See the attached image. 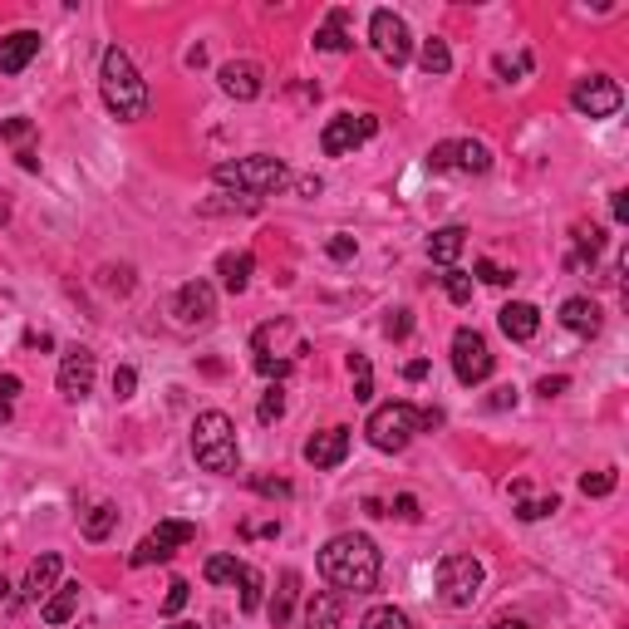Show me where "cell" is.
Returning a JSON list of instances; mask_svg holds the SVG:
<instances>
[{
  "label": "cell",
  "instance_id": "46",
  "mask_svg": "<svg viewBox=\"0 0 629 629\" xmlns=\"http://www.w3.org/2000/svg\"><path fill=\"white\" fill-rule=\"evenodd\" d=\"M566 389H571V379H566V374H556V379H541V384H536V394H541V399H556V394H566Z\"/></svg>",
  "mask_w": 629,
  "mask_h": 629
},
{
  "label": "cell",
  "instance_id": "20",
  "mask_svg": "<svg viewBox=\"0 0 629 629\" xmlns=\"http://www.w3.org/2000/svg\"><path fill=\"white\" fill-rule=\"evenodd\" d=\"M344 625V595L340 590H320L305 605V629H340Z\"/></svg>",
  "mask_w": 629,
  "mask_h": 629
},
{
  "label": "cell",
  "instance_id": "43",
  "mask_svg": "<svg viewBox=\"0 0 629 629\" xmlns=\"http://www.w3.org/2000/svg\"><path fill=\"white\" fill-rule=\"evenodd\" d=\"M133 389H138V374L123 364V369H114V394L118 399H133Z\"/></svg>",
  "mask_w": 629,
  "mask_h": 629
},
{
  "label": "cell",
  "instance_id": "18",
  "mask_svg": "<svg viewBox=\"0 0 629 629\" xmlns=\"http://www.w3.org/2000/svg\"><path fill=\"white\" fill-rule=\"evenodd\" d=\"M55 580H59V556H55V551H45L40 561H30L20 595H25V600H35V605H45V600L55 595Z\"/></svg>",
  "mask_w": 629,
  "mask_h": 629
},
{
  "label": "cell",
  "instance_id": "16",
  "mask_svg": "<svg viewBox=\"0 0 629 629\" xmlns=\"http://www.w3.org/2000/svg\"><path fill=\"white\" fill-rule=\"evenodd\" d=\"M497 325H502V335L516 344L536 340V330H541V310L531 305V300H507L502 310H497Z\"/></svg>",
  "mask_w": 629,
  "mask_h": 629
},
{
  "label": "cell",
  "instance_id": "50",
  "mask_svg": "<svg viewBox=\"0 0 629 629\" xmlns=\"http://www.w3.org/2000/svg\"><path fill=\"white\" fill-rule=\"evenodd\" d=\"M15 394H20V379H15V374H0V399L10 403Z\"/></svg>",
  "mask_w": 629,
  "mask_h": 629
},
{
  "label": "cell",
  "instance_id": "2",
  "mask_svg": "<svg viewBox=\"0 0 629 629\" xmlns=\"http://www.w3.org/2000/svg\"><path fill=\"white\" fill-rule=\"evenodd\" d=\"M99 94H104V104L118 123H138L148 114V84H143L138 64L128 59V50H118V45L104 50V59H99Z\"/></svg>",
  "mask_w": 629,
  "mask_h": 629
},
{
  "label": "cell",
  "instance_id": "27",
  "mask_svg": "<svg viewBox=\"0 0 629 629\" xmlns=\"http://www.w3.org/2000/svg\"><path fill=\"white\" fill-rule=\"evenodd\" d=\"M418 64H423L428 74H448V69H453V50H448V40H438V35L423 40V45H418Z\"/></svg>",
  "mask_w": 629,
  "mask_h": 629
},
{
  "label": "cell",
  "instance_id": "11",
  "mask_svg": "<svg viewBox=\"0 0 629 629\" xmlns=\"http://www.w3.org/2000/svg\"><path fill=\"white\" fill-rule=\"evenodd\" d=\"M620 104H625V94L605 74H590V79H580L571 89V109L585 118H610V114H620Z\"/></svg>",
  "mask_w": 629,
  "mask_h": 629
},
{
  "label": "cell",
  "instance_id": "5",
  "mask_svg": "<svg viewBox=\"0 0 629 629\" xmlns=\"http://www.w3.org/2000/svg\"><path fill=\"white\" fill-rule=\"evenodd\" d=\"M369 443L379 448V453H403L418 433H423V423H418V408L413 403H384V408H374L369 413Z\"/></svg>",
  "mask_w": 629,
  "mask_h": 629
},
{
  "label": "cell",
  "instance_id": "23",
  "mask_svg": "<svg viewBox=\"0 0 629 629\" xmlns=\"http://www.w3.org/2000/svg\"><path fill=\"white\" fill-rule=\"evenodd\" d=\"M79 580H69V585H55V595L40 605V615H45V625H69L74 620V610H79Z\"/></svg>",
  "mask_w": 629,
  "mask_h": 629
},
{
  "label": "cell",
  "instance_id": "38",
  "mask_svg": "<svg viewBox=\"0 0 629 629\" xmlns=\"http://www.w3.org/2000/svg\"><path fill=\"white\" fill-rule=\"evenodd\" d=\"M325 251H330V261H354V251H359V246H354V236L335 231V236L325 241Z\"/></svg>",
  "mask_w": 629,
  "mask_h": 629
},
{
  "label": "cell",
  "instance_id": "21",
  "mask_svg": "<svg viewBox=\"0 0 629 629\" xmlns=\"http://www.w3.org/2000/svg\"><path fill=\"white\" fill-rule=\"evenodd\" d=\"M487 168H492L487 143H477V138H458V143H448V172H487Z\"/></svg>",
  "mask_w": 629,
  "mask_h": 629
},
{
  "label": "cell",
  "instance_id": "32",
  "mask_svg": "<svg viewBox=\"0 0 629 629\" xmlns=\"http://www.w3.org/2000/svg\"><path fill=\"white\" fill-rule=\"evenodd\" d=\"M261 590H266L261 571H256V566H241V610H246V615L261 610Z\"/></svg>",
  "mask_w": 629,
  "mask_h": 629
},
{
  "label": "cell",
  "instance_id": "48",
  "mask_svg": "<svg viewBox=\"0 0 629 629\" xmlns=\"http://www.w3.org/2000/svg\"><path fill=\"white\" fill-rule=\"evenodd\" d=\"M516 403V389L507 384V389H492V399H487V408H512Z\"/></svg>",
  "mask_w": 629,
  "mask_h": 629
},
{
  "label": "cell",
  "instance_id": "13",
  "mask_svg": "<svg viewBox=\"0 0 629 629\" xmlns=\"http://www.w3.org/2000/svg\"><path fill=\"white\" fill-rule=\"evenodd\" d=\"M212 315H217V290L207 286V281H187V286L172 295V320L177 325H212Z\"/></svg>",
  "mask_w": 629,
  "mask_h": 629
},
{
  "label": "cell",
  "instance_id": "40",
  "mask_svg": "<svg viewBox=\"0 0 629 629\" xmlns=\"http://www.w3.org/2000/svg\"><path fill=\"white\" fill-rule=\"evenodd\" d=\"M251 487H256L261 497H290V492H295L286 477H251Z\"/></svg>",
  "mask_w": 629,
  "mask_h": 629
},
{
  "label": "cell",
  "instance_id": "14",
  "mask_svg": "<svg viewBox=\"0 0 629 629\" xmlns=\"http://www.w3.org/2000/svg\"><path fill=\"white\" fill-rule=\"evenodd\" d=\"M217 79H222V89H227L231 99H241V104H251L261 94V84H266V74H261L256 59H231V64L217 69Z\"/></svg>",
  "mask_w": 629,
  "mask_h": 629
},
{
  "label": "cell",
  "instance_id": "35",
  "mask_svg": "<svg viewBox=\"0 0 629 629\" xmlns=\"http://www.w3.org/2000/svg\"><path fill=\"white\" fill-rule=\"evenodd\" d=\"M580 492H585V497H610V492H615V472H585V477H580Z\"/></svg>",
  "mask_w": 629,
  "mask_h": 629
},
{
  "label": "cell",
  "instance_id": "28",
  "mask_svg": "<svg viewBox=\"0 0 629 629\" xmlns=\"http://www.w3.org/2000/svg\"><path fill=\"white\" fill-rule=\"evenodd\" d=\"M295 595H300V575L286 571V575H281V590H276V600H271V620H276V625H286V620H290V605H295Z\"/></svg>",
  "mask_w": 629,
  "mask_h": 629
},
{
  "label": "cell",
  "instance_id": "34",
  "mask_svg": "<svg viewBox=\"0 0 629 629\" xmlns=\"http://www.w3.org/2000/svg\"><path fill=\"white\" fill-rule=\"evenodd\" d=\"M551 512H561L556 497H521V507H516L521 521H541V516H551Z\"/></svg>",
  "mask_w": 629,
  "mask_h": 629
},
{
  "label": "cell",
  "instance_id": "49",
  "mask_svg": "<svg viewBox=\"0 0 629 629\" xmlns=\"http://www.w3.org/2000/svg\"><path fill=\"white\" fill-rule=\"evenodd\" d=\"M610 212H615V222H629V192H615Z\"/></svg>",
  "mask_w": 629,
  "mask_h": 629
},
{
  "label": "cell",
  "instance_id": "25",
  "mask_svg": "<svg viewBox=\"0 0 629 629\" xmlns=\"http://www.w3.org/2000/svg\"><path fill=\"white\" fill-rule=\"evenodd\" d=\"M354 40L344 35V10H330V20L315 30V50H325V55H344Z\"/></svg>",
  "mask_w": 629,
  "mask_h": 629
},
{
  "label": "cell",
  "instance_id": "12",
  "mask_svg": "<svg viewBox=\"0 0 629 629\" xmlns=\"http://www.w3.org/2000/svg\"><path fill=\"white\" fill-rule=\"evenodd\" d=\"M94 374H99V359H94V349H84V344L64 349V359H59V394L79 403L89 389H94Z\"/></svg>",
  "mask_w": 629,
  "mask_h": 629
},
{
  "label": "cell",
  "instance_id": "9",
  "mask_svg": "<svg viewBox=\"0 0 629 629\" xmlns=\"http://www.w3.org/2000/svg\"><path fill=\"white\" fill-rule=\"evenodd\" d=\"M374 133H379V118L374 114H335L325 123V133H320V148H325V158H344L359 143H369Z\"/></svg>",
  "mask_w": 629,
  "mask_h": 629
},
{
  "label": "cell",
  "instance_id": "54",
  "mask_svg": "<svg viewBox=\"0 0 629 629\" xmlns=\"http://www.w3.org/2000/svg\"><path fill=\"white\" fill-rule=\"evenodd\" d=\"M0 423H10V403L0 399Z\"/></svg>",
  "mask_w": 629,
  "mask_h": 629
},
{
  "label": "cell",
  "instance_id": "44",
  "mask_svg": "<svg viewBox=\"0 0 629 629\" xmlns=\"http://www.w3.org/2000/svg\"><path fill=\"white\" fill-rule=\"evenodd\" d=\"M384 330H389V340H408V330H413V315H408V310H394Z\"/></svg>",
  "mask_w": 629,
  "mask_h": 629
},
{
  "label": "cell",
  "instance_id": "47",
  "mask_svg": "<svg viewBox=\"0 0 629 629\" xmlns=\"http://www.w3.org/2000/svg\"><path fill=\"white\" fill-rule=\"evenodd\" d=\"M403 379H408V384L428 379V359H408V364H403Z\"/></svg>",
  "mask_w": 629,
  "mask_h": 629
},
{
  "label": "cell",
  "instance_id": "51",
  "mask_svg": "<svg viewBox=\"0 0 629 629\" xmlns=\"http://www.w3.org/2000/svg\"><path fill=\"white\" fill-rule=\"evenodd\" d=\"M15 158H20V168H25V172H35V168H40V158H35V153H30V148H20V153H15Z\"/></svg>",
  "mask_w": 629,
  "mask_h": 629
},
{
  "label": "cell",
  "instance_id": "7",
  "mask_svg": "<svg viewBox=\"0 0 629 629\" xmlns=\"http://www.w3.org/2000/svg\"><path fill=\"white\" fill-rule=\"evenodd\" d=\"M438 595H443V605L467 610V605L482 595V561L467 556V551L443 556V561H438Z\"/></svg>",
  "mask_w": 629,
  "mask_h": 629
},
{
  "label": "cell",
  "instance_id": "8",
  "mask_svg": "<svg viewBox=\"0 0 629 629\" xmlns=\"http://www.w3.org/2000/svg\"><path fill=\"white\" fill-rule=\"evenodd\" d=\"M369 45H374V55L384 59V64H394V69L413 59V35H408L403 15H394V10H374L369 15Z\"/></svg>",
  "mask_w": 629,
  "mask_h": 629
},
{
  "label": "cell",
  "instance_id": "19",
  "mask_svg": "<svg viewBox=\"0 0 629 629\" xmlns=\"http://www.w3.org/2000/svg\"><path fill=\"white\" fill-rule=\"evenodd\" d=\"M35 55H40V35H35V30L5 35V40H0V74H20Z\"/></svg>",
  "mask_w": 629,
  "mask_h": 629
},
{
  "label": "cell",
  "instance_id": "37",
  "mask_svg": "<svg viewBox=\"0 0 629 629\" xmlns=\"http://www.w3.org/2000/svg\"><path fill=\"white\" fill-rule=\"evenodd\" d=\"M30 133H35L30 118H5V123H0V138H5V143H25Z\"/></svg>",
  "mask_w": 629,
  "mask_h": 629
},
{
  "label": "cell",
  "instance_id": "1",
  "mask_svg": "<svg viewBox=\"0 0 629 629\" xmlns=\"http://www.w3.org/2000/svg\"><path fill=\"white\" fill-rule=\"evenodd\" d=\"M379 571H384L379 546H374L364 531H340V536H330L325 551H320V575H325L335 590L369 595V590L379 585Z\"/></svg>",
  "mask_w": 629,
  "mask_h": 629
},
{
  "label": "cell",
  "instance_id": "10",
  "mask_svg": "<svg viewBox=\"0 0 629 629\" xmlns=\"http://www.w3.org/2000/svg\"><path fill=\"white\" fill-rule=\"evenodd\" d=\"M492 369H497V359H492V349L487 340L477 335V330H458L453 335V374H458V384H482V379H492Z\"/></svg>",
  "mask_w": 629,
  "mask_h": 629
},
{
  "label": "cell",
  "instance_id": "52",
  "mask_svg": "<svg viewBox=\"0 0 629 629\" xmlns=\"http://www.w3.org/2000/svg\"><path fill=\"white\" fill-rule=\"evenodd\" d=\"M10 590H15V585H5V580H0V605H15V595H10Z\"/></svg>",
  "mask_w": 629,
  "mask_h": 629
},
{
  "label": "cell",
  "instance_id": "41",
  "mask_svg": "<svg viewBox=\"0 0 629 629\" xmlns=\"http://www.w3.org/2000/svg\"><path fill=\"white\" fill-rule=\"evenodd\" d=\"M472 271H477L487 286H512V271H502V266H492V261H477Z\"/></svg>",
  "mask_w": 629,
  "mask_h": 629
},
{
  "label": "cell",
  "instance_id": "55",
  "mask_svg": "<svg viewBox=\"0 0 629 629\" xmlns=\"http://www.w3.org/2000/svg\"><path fill=\"white\" fill-rule=\"evenodd\" d=\"M168 629H202V625H168Z\"/></svg>",
  "mask_w": 629,
  "mask_h": 629
},
{
  "label": "cell",
  "instance_id": "17",
  "mask_svg": "<svg viewBox=\"0 0 629 629\" xmlns=\"http://www.w3.org/2000/svg\"><path fill=\"white\" fill-rule=\"evenodd\" d=\"M561 325L580 335V340H595L600 335V325H605V315H600V305L590 300V295H571L566 305H561Z\"/></svg>",
  "mask_w": 629,
  "mask_h": 629
},
{
  "label": "cell",
  "instance_id": "53",
  "mask_svg": "<svg viewBox=\"0 0 629 629\" xmlns=\"http://www.w3.org/2000/svg\"><path fill=\"white\" fill-rule=\"evenodd\" d=\"M492 629H526L521 620H502V625H492Z\"/></svg>",
  "mask_w": 629,
  "mask_h": 629
},
{
  "label": "cell",
  "instance_id": "29",
  "mask_svg": "<svg viewBox=\"0 0 629 629\" xmlns=\"http://www.w3.org/2000/svg\"><path fill=\"white\" fill-rule=\"evenodd\" d=\"M359 629H413V620H408L403 610H394V605H374V610L359 620Z\"/></svg>",
  "mask_w": 629,
  "mask_h": 629
},
{
  "label": "cell",
  "instance_id": "39",
  "mask_svg": "<svg viewBox=\"0 0 629 629\" xmlns=\"http://www.w3.org/2000/svg\"><path fill=\"white\" fill-rule=\"evenodd\" d=\"M187 595H192V585H187V580H172L168 595H163V615H177V610L187 605Z\"/></svg>",
  "mask_w": 629,
  "mask_h": 629
},
{
  "label": "cell",
  "instance_id": "31",
  "mask_svg": "<svg viewBox=\"0 0 629 629\" xmlns=\"http://www.w3.org/2000/svg\"><path fill=\"white\" fill-rule=\"evenodd\" d=\"M202 575H207L212 585H236V580H241V561H236V556H207Z\"/></svg>",
  "mask_w": 629,
  "mask_h": 629
},
{
  "label": "cell",
  "instance_id": "15",
  "mask_svg": "<svg viewBox=\"0 0 629 629\" xmlns=\"http://www.w3.org/2000/svg\"><path fill=\"white\" fill-rule=\"evenodd\" d=\"M344 453H349V428H325V433H315L310 443H305V462L315 467V472H330V467H340Z\"/></svg>",
  "mask_w": 629,
  "mask_h": 629
},
{
  "label": "cell",
  "instance_id": "45",
  "mask_svg": "<svg viewBox=\"0 0 629 629\" xmlns=\"http://www.w3.org/2000/svg\"><path fill=\"white\" fill-rule=\"evenodd\" d=\"M394 516H403V521H418V497H413V492H399V497H394Z\"/></svg>",
  "mask_w": 629,
  "mask_h": 629
},
{
  "label": "cell",
  "instance_id": "30",
  "mask_svg": "<svg viewBox=\"0 0 629 629\" xmlns=\"http://www.w3.org/2000/svg\"><path fill=\"white\" fill-rule=\"evenodd\" d=\"M349 374H354V399L359 403L374 399V364L364 354H349Z\"/></svg>",
  "mask_w": 629,
  "mask_h": 629
},
{
  "label": "cell",
  "instance_id": "26",
  "mask_svg": "<svg viewBox=\"0 0 629 629\" xmlns=\"http://www.w3.org/2000/svg\"><path fill=\"white\" fill-rule=\"evenodd\" d=\"M114 526H118V507L114 502H99L94 512L84 516V541H109Z\"/></svg>",
  "mask_w": 629,
  "mask_h": 629
},
{
  "label": "cell",
  "instance_id": "36",
  "mask_svg": "<svg viewBox=\"0 0 629 629\" xmlns=\"http://www.w3.org/2000/svg\"><path fill=\"white\" fill-rule=\"evenodd\" d=\"M281 413H286V394H281V389H266V399H261V408H256V418H261V423H276Z\"/></svg>",
  "mask_w": 629,
  "mask_h": 629
},
{
  "label": "cell",
  "instance_id": "42",
  "mask_svg": "<svg viewBox=\"0 0 629 629\" xmlns=\"http://www.w3.org/2000/svg\"><path fill=\"white\" fill-rule=\"evenodd\" d=\"M256 374H266V379H286L290 359H266V354H256Z\"/></svg>",
  "mask_w": 629,
  "mask_h": 629
},
{
  "label": "cell",
  "instance_id": "3",
  "mask_svg": "<svg viewBox=\"0 0 629 629\" xmlns=\"http://www.w3.org/2000/svg\"><path fill=\"white\" fill-rule=\"evenodd\" d=\"M192 458L197 467L217 472V477H231L241 467V448H236V423H231L222 408H207L192 418Z\"/></svg>",
  "mask_w": 629,
  "mask_h": 629
},
{
  "label": "cell",
  "instance_id": "24",
  "mask_svg": "<svg viewBox=\"0 0 629 629\" xmlns=\"http://www.w3.org/2000/svg\"><path fill=\"white\" fill-rule=\"evenodd\" d=\"M462 246H467V231H462V227H438L433 236H428V256H433L443 271H448V266L462 256Z\"/></svg>",
  "mask_w": 629,
  "mask_h": 629
},
{
  "label": "cell",
  "instance_id": "6",
  "mask_svg": "<svg viewBox=\"0 0 629 629\" xmlns=\"http://www.w3.org/2000/svg\"><path fill=\"white\" fill-rule=\"evenodd\" d=\"M197 541V526L192 521H177V516H168V521H158L138 546H133V556H128V566L133 571H143V566H163V561H172L182 546H192Z\"/></svg>",
  "mask_w": 629,
  "mask_h": 629
},
{
  "label": "cell",
  "instance_id": "22",
  "mask_svg": "<svg viewBox=\"0 0 629 629\" xmlns=\"http://www.w3.org/2000/svg\"><path fill=\"white\" fill-rule=\"evenodd\" d=\"M251 271H256V256L251 251H227L222 261H217V276H222V286L231 295H241V290L251 286Z\"/></svg>",
  "mask_w": 629,
  "mask_h": 629
},
{
  "label": "cell",
  "instance_id": "33",
  "mask_svg": "<svg viewBox=\"0 0 629 629\" xmlns=\"http://www.w3.org/2000/svg\"><path fill=\"white\" fill-rule=\"evenodd\" d=\"M443 290H448L453 305H467V300H472V276L458 271V266H448V271H443Z\"/></svg>",
  "mask_w": 629,
  "mask_h": 629
},
{
  "label": "cell",
  "instance_id": "4",
  "mask_svg": "<svg viewBox=\"0 0 629 629\" xmlns=\"http://www.w3.org/2000/svg\"><path fill=\"white\" fill-rule=\"evenodd\" d=\"M217 187H236L246 202H261L266 192H281L290 182V168L271 153H251V158H236V163H217L212 168Z\"/></svg>",
  "mask_w": 629,
  "mask_h": 629
}]
</instances>
